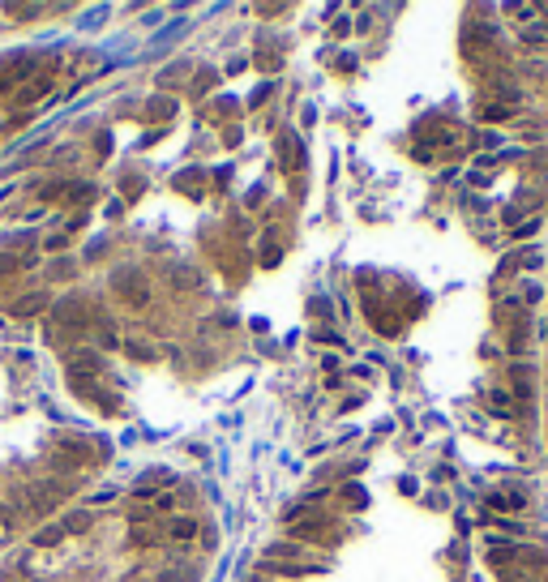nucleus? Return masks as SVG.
<instances>
[{
    "instance_id": "f257e3e1",
    "label": "nucleus",
    "mask_w": 548,
    "mask_h": 582,
    "mask_svg": "<svg viewBox=\"0 0 548 582\" xmlns=\"http://www.w3.org/2000/svg\"><path fill=\"white\" fill-rule=\"evenodd\" d=\"M116 287L124 291V300H129V305H146V300H151V291H146V278L120 274V278H116Z\"/></svg>"
},
{
    "instance_id": "f03ea898",
    "label": "nucleus",
    "mask_w": 548,
    "mask_h": 582,
    "mask_svg": "<svg viewBox=\"0 0 548 582\" xmlns=\"http://www.w3.org/2000/svg\"><path fill=\"white\" fill-rule=\"evenodd\" d=\"M90 522H94L90 510H73V514L60 518V531H65V536H78V531H90Z\"/></svg>"
},
{
    "instance_id": "7ed1b4c3",
    "label": "nucleus",
    "mask_w": 548,
    "mask_h": 582,
    "mask_svg": "<svg viewBox=\"0 0 548 582\" xmlns=\"http://www.w3.org/2000/svg\"><path fill=\"white\" fill-rule=\"evenodd\" d=\"M167 536L185 544V540H193V536H197V522H193V518H185V514H176V518L167 522Z\"/></svg>"
},
{
    "instance_id": "20e7f679",
    "label": "nucleus",
    "mask_w": 548,
    "mask_h": 582,
    "mask_svg": "<svg viewBox=\"0 0 548 582\" xmlns=\"http://www.w3.org/2000/svg\"><path fill=\"white\" fill-rule=\"evenodd\" d=\"M488 505L493 510H522V493H493Z\"/></svg>"
},
{
    "instance_id": "39448f33",
    "label": "nucleus",
    "mask_w": 548,
    "mask_h": 582,
    "mask_svg": "<svg viewBox=\"0 0 548 582\" xmlns=\"http://www.w3.org/2000/svg\"><path fill=\"white\" fill-rule=\"evenodd\" d=\"M510 266H518V270H540L544 257H540L536 248H527V253H518V257H510Z\"/></svg>"
},
{
    "instance_id": "423d86ee",
    "label": "nucleus",
    "mask_w": 548,
    "mask_h": 582,
    "mask_svg": "<svg viewBox=\"0 0 548 582\" xmlns=\"http://www.w3.org/2000/svg\"><path fill=\"white\" fill-rule=\"evenodd\" d=\"M60 540H65V531H60V527H43L39 536H35V544H39V548H56Z\"/></svg>"
},
{
    "instance_id": "0eeeda50",
    "label": "nucleus",
    "mask_w": 548,
    "mask_h": 582,
    "mask_svg": "<svg viewBox=\"0 0 548 582\" xmlns=\"http://www.w3.org/2000/svg\"><path fill=\"white\" fill-rule=\"evenodd\" d=\"M167 278H171L176 287H193V283H197V274H193V270H185V266H171V270H167Z\"/></svg>"
},
{
    "instance_id": "6e6552de",
    "label": "nucleus",
    "mask_w": 548,
    "mask_h": 582,
    "mask_svg": "<svg viewBox=\"0 0 548 582\" xmlns=\"http://www.w3.org/2000/svg\"><path fill=\"white\" fill-rule=\"evenodd\" d=\"M488 398H493V402H488L493 411H502V416H510V411H514V402H510V394H506V390H493Z\"/></svg>"
},
{
    "instance_id": "1a4fd4ad",
    "label": "nucleus",
    "mask_w": 548,
    "mask_h": 582,
    "mask_svg": "<svg viewBox=\"0 0 548 582\" xmlns=\"http://www.w3.org/2000/svg\"><path fill=\"white\" fill-rule=\"evenodd\" d=\"M510 116V108H502V103H493V108H484V120H506Z\"/></svg>"
},
{
    "instance_id": "9d476101",
    "label": "nucleus",
    "mask_w": 548,
    "mask_h": 582,
    "mask_svg": "<svg viewBox=\"0 0 548 582\" xmlns=\"http://www.w3.org/2000/svg\"><path fill=\"white\" fill-rule=\"evenodd\" d=\"M129 356H142V360H151V347H146V343H129Z\"/></svg>"
},
{
    "instance_id": "9b49d317",
    "label": "nucleus",
    "mask_w": 548,
    "mask_h": 582,
    "mask_svg": "<svg viewBox=\"0 0 548 582\" xmlns=\"http://www.w3.org/2000/svg\"><path fill=\"white\" fill-rule=\"evenodd\" d=\"M9 536H13V522H9V518H0V544H9Z\"/></svg>"
}]
</instances>
